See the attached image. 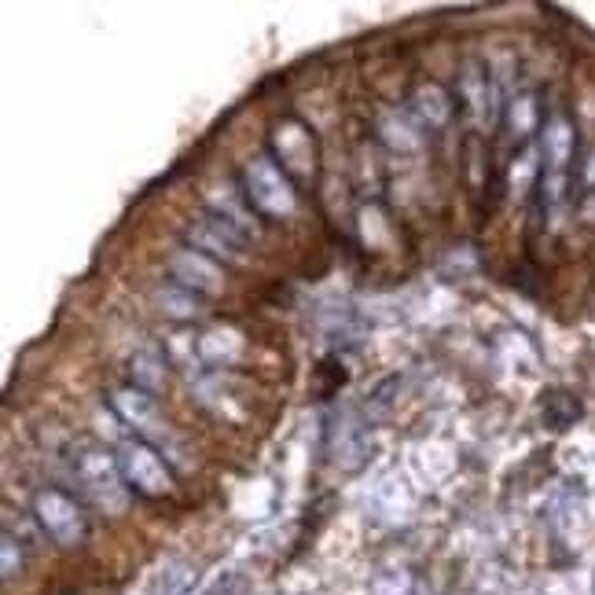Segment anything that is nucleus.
<instances>
[{
    "label": "nucleus",
    "instance_id": "nucleus-5",
    "mask_svg": "<svg viewBox=\"0 0 595 595\" xmlns=\"http://www.w3.org/2000/svg\"><path fill=\"white\" fill-rule=\"evenodd\" d=\"M188 239H191V250H199V254H206V258H214V261L243 258V236H239L236 225H232L228 217H217V214L199 217V221L188 228Z\"/></svg>",
    "mask_w": 595,
    "mask_h": 595
},
{
    "label": "nucleus",
    "instance_id": "nucleus-12",
    "mask_svg": "<svg viewBox=\"0 0 595 595\" xmlns=\"http://www.w3.org/2000/svg\"><path fill=\"white\" fill-rule=\"evenodd\" d=\"M158 302H162V305H158L162 313L177 316V320H188V316L199 313V294L184 291V287H177V283H169L166 291L158 294Z\"/></svg>",
    "mask_w": 595,
    "mask_h": 595
},
{
    "label": "nucleus",
    "instance_id": "nucleus-13",
    "mask_svg": "<svg viewBox=\"0 0 595 595\" xmlns=\"http://www.w3.org/2000/svg\"><path fill=\"white\" fill-rule=\"evenodd\" d=\"M419 111H423V118H427L430 125H445L452 114V103L445 100V92H441L438 85H423V89H419Z\"/></svg>",
    "mask_w": 595,
    "mask_h": 595
},
{
    "label": "nucleus",
    "instance_id": "nucleus-8",
    "mask_svg": "<svg viewBox=\"0 0 595 595\" xmlns=\"http://www.w3.org/2000/svg\"><path fill=\"white\" fill-rule=\"evenodd\" d=\"M540 419L551 430H566L581 419V401L570 390H548L540 397Z\"/></svg>",
    "mask_w": 595,
    "mask_h": 595
},
{
    "label": "nucleus",
    "instance_id": "nucleus-7",
    "mask_svg": "<svg viewBox=\"0 0 595 595\" xmlns=\"http://www.w3.org/2000/svg\"><path fill=\"white\" fill-rule=\"evenodd\" d=\"M169 272H173V283L184 287L191 294H217L225 287V276H221V265L214 258H206L199 250H177L173 261H169Z\"/></svg>",
    "mask_w": 595,
    "mask_h": 595
},
{
    "label": "nucleus",
    "instance_id": "nucleus-11",
    "mask_svg": "<svg viewBox=\"0 0 595 595\" xmlns=\"http://www.w3.org/2000/svg\"><path fill=\"white\" fill-rule=\"evenodd\" d=\"M133 375H136V390L155 393L162 386V379H166V364H162V357H158L155 349H144L133 360Z\"/></svg>",
    "mask_w": 595,
    "mask_h": 595
},
{
    "label": "nucleus",
    "instance_id": "nucleus-9",
    "mask_svg": "<svg viewBox=\"0 0 595 595\" xmlns=\"http://www.w3.org/2000/svg\"><path fill=\"white\" fill-rule=\"evenodd\" d=\"M544 155H548V169L551 173H562L570 166L573 158V129L566 118H551L544 125Z\"/></svg>",
    "mask_w": 595,
    "mask_h": 595
},
{
    "label": "nucleus",
    "instance_id": "nucleus-14",
    "mask_svg": "<svg viewBox=\"0 0 595 595\" xmlns=\"http://www.w3.org/2000/svg\"><path fill=\"white\" fill-rule=\"evenodd\" d=\"M511 118H515V133H529L537 125V100L533 96H518L515 107H511Z\"/></svg>",
    "mask_w": 595,
    "mask_h": 595
},
{
    "label": "nucleus",
    "instance_id": "nucleus-1",
    "mask_svg": "<svg viewBox=\"0 0 595 595\" xmlns=\"http://www.w3.org/2000/svg\"><path fill=\"white\" fill-rule=\"evenodd\" d=\"M243 188H247V203L261 217H287L294 210V188L287 173L269 158H254L243 169Z\"/></svg>",
    "mask_w": 595,
    "mask_h": 595
},
{
    "label": "nucleus",
    "instance_id": "nucleus-10",
    "mask_svg": "<svg viewBox=\"0 0 595 595\" xmlns=\"http://www.w3.org/2000/svg\"><path fill=\"white\" fill-rule=\"evenodd\" d=\"M199 570L191 562H166L162 573H158V592L162 595H188L191 584H195Z\"/></svg>",
    "mask_w": 595,
    "mask_h": 595
},
{
    "label": "nucleus",
    "instance_id": "nucleus-4",
    "mask_svg": "<svg viewBox=\"0 0 595 595\" xmlns=\"http://www.w3.org/2000/svg\"><path fill=\"white\" fill-rule=\"evenodd\" d=\"M74 474H78L81 489L89 496L92 504L107 507V511H122L125 507V482L122 471H118V460H111L107 452L92 449L81 452L74 460Z\"/></svg>",
    "mask_w": 595,
    "mask_h": 595
},
{
    "label": "nucleus",
    "instance_id": "nucleus-6",
    "mask_svg": "<svg viewBox=\"0 0 595 595\" xmlns=\"http://www.w3.org/2000/svg\"><path fill=\"white\" fill-rule=\"evenodd\" d=\"M111 405H114V412L122 416L125 427H133L140 438H158V441L173 438L151 393H144V390H114Z\"/></svg>",
    "mask_w": 595,
    "mask_h": 595
},
{
    "label": "nucleus",
    "instance_id": "nucleus-3",
    "mask_svg": "<svg viewBox=\"0 0 595 595\" xmlns=\"http://www.w3.org/2000/svg\"><path fill=\"white\" fill-rule=\"evenodd\" d=\"M34 518L41 522L48 537L70 548V544H78L85 537V515H81V504L74 500L70 493L56 489V485H48V489H37L34 496Z\"/></svg>",
    "mask_w": 595,
    "mask_h": 595
},
{
    "label": "nucleus",
    "instance_id": "nucleus-2",
    "mask_svg": "<svg viewBox=\"0 0 595 595\" xmlns=\"http://www.w3.org/2000/svg\"><path fill=\"white\" fill-rule=\"evenodd\" d=\"M118 471H122V482L140 496H166L173 489V478H169V467L162 463L147 441H122L118 452Z\"/></svg>",
    "mask_w": 595,
    "mask_h": 595
},
{
    "label": "nucleus",
    "instance_id": "nucleus-15",
    "mask_svg": "<svg viewBox=\"0 0 595 595\" xmlns=\"http://www.w3.org/2000/svg\"><path fill=\"white\" fill-rule=\"evenodd\" d=\"M0 548H4V581H12L15 570L23 566V555L15 551V540L8 537V533H4V544H0Z\"/></svg>",
    "mask_w": 595,
    "mask_h": 595
}]
</instances>
